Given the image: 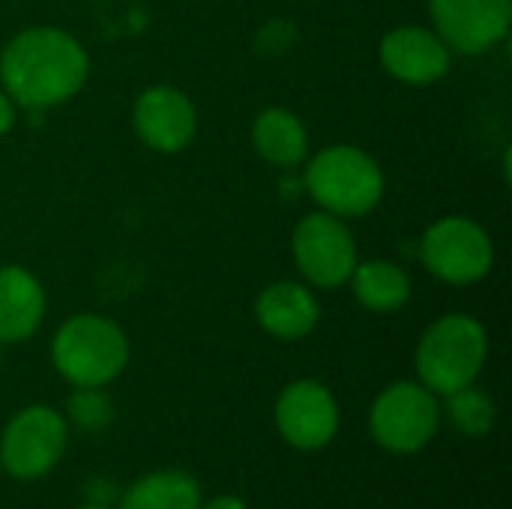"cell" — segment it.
<instances>
[{"label": "cell", "mask_w": 512, "mask_h": 509, "mask_svg": "<svg viewBox=\"0 0 512 509\" xmlns=\"http://www.w3.org/2000/svg\"><path fill=\"white\" fill-rule=\"evenodd\" d=\"M84 45L60 27H24L0 51V84L27 111H48L69 102L87 81Z\"/></svg>", "instance_id": "1"}, {"label": "cell", "mask_w": 512, "mask_h": 509, "mask_svg": "<svg viewBox=\"0 0 512 509\" xmlns=\"http://www.w3.org/2000/svg\"><path fill=\"white\" fill-rule=\"evenodd\" d=\"M489 357L486 327L465 312L441 315L426 327L417 342L414 366L417 378L435 396H450L462 387H471Z\"/></svg>", "instance_id": "2"}, {"label": "cell", "mask_w": 512, "mask_h": 509, "mask_svg": "<svg viewBox=\"0 0 512 509\" xmlns=\"http://www.w3.org/2000/svg\"><path fill=\"white\" fill-rule=\"evenodd\" d=\"M51 363L72 387H108L129 366V339L105 315H72L51 339Z\"/></svg>", "instance_id": "3"}, {"label": "cell", "mask_w": 512, "mask_h": 509, "mask_svg": "<svg viewBox=\"0 0 512 509\" xmlns=\"http://www.w3.org/2000/svg\"><path fill=\"white\" fill-rule=\"evenodd\" d=\"M303 186L324 213L357 219L381 204L384 171L366 150L354 144H330L309 159Z\"/></svg>", "instance_id": "4"}, {"label": "cell", "mask_w": 512, "mask_h": 509, "mask_svg": "<svg viewBox=\"0 0 512 509\" xmlns=\"http://www.w3.org/2000/svg\"><path fill=\"white\" fill-rule=\"evenodd\" d=\"M441 405L420 381H396L378 393L369 411L375 444L393 456H414L438 435Z\"/></svg>", "instance_id": "5"}, {"label": "cell", "mask_w": 512, "mask_h": 509, "mask_svg": "<svg viewBox=\"0 0 512 509\" xmlns=\"http://www.w3.org/2000/svg\"><path fill=\"white\" fill-rule=\"evenodd\" d=\"M423 267L447 285H474L495 267V243L489 231L468 216H444L420 237Z\"/></svg>", "instance_id": "6"}, {"label": "cell", "mask_w": 512, "mask_h": 509, "mask_svg": "<svg viewBox=\"0 0 512 509\" xmlns=\"http://www.w3.org/2000/svg\"><path fill=\"white\" fill-rule=\"evenodd\" d=\"M69 444L66 420L48 405L21 408L0 432V471L15 480H42L57 468Z\"/></svg>", "instance_id": "7"}, {"label": "cell", "mask_w": 512, "mask_h": 509, "mask_svg": "<svg viewBox=\"0 0 512 509\" xmlns=\"http://www.w3.org/2000/svg\"><path fill=\"white\" fill-rule=\"evenodd\" d=\"M291 255L297 270L315 288H342L348 285L357 267V243L345 219L315 210L303 216L291 234Z\"/></svg>", "instance_id": "8"}, {"label": "cell", "mask_w": 512, "mask_h": 509, "mask_svg": "<svg viewBox=\"0 0 512 509\" xmlns=\"http://www.w3.org/2000/svg\"><path fill=\"white\" fill-rule=\"evenodd\" d=\"M282 441L300 453L324 450L339 432V402L321 381H291L273 408Z\"/></svg>", "instance_id": "9"}, {"label": "cell", "mask_w": 512, "mask_h": 509, "mask_svg": "<svg viewBox=\"0 0 512 509\" xmlns=\"http://www.w3.org/2000/svg\"><path fill=\"white\" fill-rule=\"evenodd\" d=\"M432 30L456 54H486L507 39L512 0H429Z\"/></svg>", "instance_id": "10"}, {"label": "cell", "mask_w": 512, "mask_h": 509, "mask_svg": "<svg viewBox=\"0 0 512 509\" xmlns=\"http://www.w3.org/2000/svg\"><path fill=\"white\" fill-rule=\"evenodd\" d=\"M132 123L150 150L180 153L198 132V111L183 90L171 84H153L138 93L132 105Z\"/></svg>", "instance_id": "11"}, {"label": "cell", "mask_w": 512, "mask_h": 509, "mask_svg": "<svg viewBox=\"0 0 512 509\" xmlns=\"http://www.w3.org/2000/svg\"><path fill=\"white\" fill-rule=\"evenodd\" d=\"M378 57L387 75L411 87L435 84L453 66V51L444 45V39L432 27L420 24H402L384 33Z\"/></svg>", "instance_id": "12"}, {"label": "cell", "mask_w": 512, "mask_h": 509, "mask_svg": "<svg viewBox=\"0 0 512 509\" xmlns=\"http://www.w3.org/2000/svg\"><path fill=\"white\" fill-rule=\"evenodd\" d=\"M255 321L261 330L282 342H297L315 333L321 321L318 297L300 282H273L255 300Z\"/></svg>", "instance_id": "13"}, {"label": "cell", "mask_w": 512, "mask_h": 509, "mask_svg": "<svg viewBox=\"0 0 512 509\" xmlns=\"http://www.w3.org/2000/svg\"><path fill=\"white\" fill-rule=\"evenodd\" d=\"M45 318V288L21 264L0 267V345L30 339Z\"/></svg>", "instance_id": "14"}, {"label": "cell", "mask_w": 512, "mask_h": 509, "mask_svg": "<svg viewBox=\"0 0 512 509\" xmlns=\"http://www.w3.org/2000/svg\"><path fill=\"white\" fill-rule=\"evenodd\" d=\"M252 147L264 162L294 168L309 156V132L294 111L264 108L252 123Z\"/></svg>", "instance_id": "15"}, {"label": "cell", "mask_w": 512, "mask_h": 509, "mask_svg": "<svg viewBox=\"0 0 512 509\" xmlns=\"http://www.w3.org/2000/svg\"><path fill=\"white\" fill-rule=\"evenodd\" d=\"M348 285H351L357 303L366 312H375V315L399 312L411 300V279H408V273L399 264L387 261V258L357 261Z\"/></svg>", "instance_id": "16"}, {"label": "cell", "mask_w": 512, "mask_h": 509, "mask_svg": "<svg viewBox=\"0 0 512 509\" xmlns=\"http://www.w3.org/2000/svg\"><path fill=\"white\" fill-rule=\"evenodd\" d=\"M201 486L186 471H153L120 492L117 509H198Z\"/></svg>", "instance_id": "17"}, {"label": "cell", "mask_w": 512, "mask_h": 509, "mask_svg": "<svg viewBox=\"0 0 512 509\" xmlns=\"http://www.w3.org/2000/svg\"><path fill=\"white\" fill-rule=\"evenodd\" d=\"M447 399V417L453 423V429L465 438H483L495 429V420H498V411H495V402L486 390L480 387H462Z\"/></svg>", "instance_id": "18"}, {"label": "cell", "mask_w": 512, "mask_h": 509, "mask_svg": "<svg viewBox=\"0 0 512 509\" xmlns=\"http://www.w3.org/2000/svg\"><path fill=\"white\" fill-rule=\"evenodd\" d=\"M69 423L81 432H102L114 420L111 396L102 387H75L66 405Z\"/></svg>", "instance_id": "19"}, {"label": "cell", "mask_w": 512, "mask_h": 509, "mask_svg": "<svg viewBox=\"0 0 512 509\" xmlns=\"http://www.w3.org/2000/svg\"><path fill=\"white\" fill-rule=\"evenodd\" d=\"M294 36H297L294 24L276 18V21H267V24L261 27V33H258V48H261L264 54H282V51L294 42Z\"/></svg>", "instance_id": "20"}, {"label": "cell", "mask_w": 512, "mask_h": 509, "mask_svg": "<svg viewBox=\"0 0 512 509\" xmlns=\"http://www.w3.org/2000/svg\"><path fill=\"white\" fill-rule=\"evenodd\" d=\"M114 495H120V492L114 489V483H105L102 477H96V480L87 483V498H90V504H108Z\"/></svg>", "instance_id": "21"}, {"label": "cell", "mask_w": 512, "mask_h": 509, "mask_svg": "<svg viewBox=\"0 0 512 509\" xmlns=\"http://www.w3.org/2000/svg\"><path fill=\"white\" fill-rule=\"evenodd\" d=\"M15 111H18V105L6 96V90L0 87V138L15 126Z\"/></svg>", "instance_id": "22"}, {"label": "cell", "mask_w": 512, "mask_h": 509, "mask_svg": "<svg viewBox=\"0 0 512 509\" xmlns=\"http://www.w3.org/2000/svg\"><path fill=\"white\" fill-rule=\"evenodd\" d=\"M198 509H249V504L243 498H237V495H219V498L201 504Z\"/></svg>", "instance_id": "23"}, {"label": "cell", "mask_w": 512, "mask_h": 509, "mask_svg": "<svg viewBox=\"0 0 512 509\" xmlns=\"http://www.w3.org/2000/svg\"><path fill=\"white\" fill-rule=\"evenodd\" d=\"M75 509H111V507H108V504H90V501H87V504H81V507H75Z\"/></svg>", "instance_id": "24"}]
</instances>
